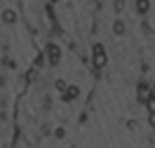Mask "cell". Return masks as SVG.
Returning <instances> with one entry per match:
<instances>
[{
    "label": "cell",
    "instance_id": "1",
    "mask_svg": "<svg viewBox=\"0 0 155 148\" xmlns=\"http://www.w3.org/2000/svg\"><path fill=\"white\" fill-rule=\"evenodd\" d=\"M106 49H104V45H94L92 47V64H94V68H104L106 66Z\"/></svg>",
    "mask_w": 155,
    "mask_h": 148
},
{
    "label": "cell",
    "instance_id": "2",
    "mask_svg": "<svg viewBox=\"0 0 155 148\" xmlns=\"http://www.w3.org/2000/svg\"><path fill=\"white\" fill-rule=\"evenodd\" d=\"M136 97H139V101L148 104V99L153 97V94H150V87H148L146 82H141V85H139V89H136Z\"/></svg>",
    "mask_w": 155,
    "mask_h": 148
},
{
    "label": "cell",
    "instance_id": "3",
    "mask_svg": "<svg viewBox=\"0 0 155 148\" xmlns=\"http://www.w3.org/2000/svg\"><path fill=\"white\" fill-rule=\"evenodd\" d=\"M47 54H49V61H52V64H59V59H61V49H59L57 45H47Z\"/></svg>",
    "mask_w": 155,
    "mask_h": 148
},
{
    "label": "cell",
    "instance_id": "4",
    "mask_svg": "<svg viewBox=\"0 0 155 148\" xmlns=\"http://www.w3.org/2000/svg\"><path fill=\"white\" fill-rule=\"evenodd\" d=\"M61 94H64V101H73V99L80 97V89H78L75 85H68V89H66V92H61Z\"/></svg>",
    "mask_w": 155,
    "mask_h": 148
},
{
    "label": "cell",
    "instance_id": "5",
    "mask_svg": "<svg viewBox=\"0 0 155 148\" xmlns=\"http://www.w3.org/2000/svg\"><path fill=\"white\" fill-rule=\"evenodd\" d=\"M150 10V0H136V12L139 14H146Z\"/></svg>",
    "mask_w": 155,
    "mask_h": 148
},
{
    "label": "cell",
    "instance_id": "6",
    "mask_svg": "<svg viewBox=\"0 0 155 148\" xmlns=\"http://www.w3.org/2000/svg\"><path fill=\"white\" fill-rule=\"evenodd\" d=\"M2 21H5V24H14V21H17V14L12 10H5L2 12Z\"/></svg>",
    "mask_w": 155,
    "mask_h": 148
},
{
    "label": "cell",
    "instance_id": "7",
    "mask_svg": "<svg viewBox=\"0 0 155 148\" xmlns=\"http://www.w3.org/2000/svg\"><path fill=\"white\" fill-rule=\"evenodd\" d=\"M113 31H115L117 35H120V33H125V24H122V21H115V24H113Z\"/></svg>",
    "mask_w": 155,
    "mask_h": 148
},
{
    "label": "cell",
    "instance_id": "8",
    "mask_svg": "<svg viewBox=\"0 0 155 148\" xmlns=\"http://www.w3.org/2000/svg\"><path fill=\"white\" fill-rule=\"evenodd\" d=\"M57 89H59V92H66V89H68V85L64 82V80H57Z\"/></svg>",
    "mask_w": 155,
    "mask_h": 148
},
{
    "label": "cell",
    "instance_id": "9",
    "mask_svg": "<svg viewBox=\"0 0 155 148\" xmlns=\"http://www.w3.org/2000/svg\"><path fill=\"white\" fill-rule=\"evenodd\" d=\"M148 110H150V113H155V97L148 99Z\"/></svg>",
    "mask_w": 155,
    "mask_h": 148
},
{
    "label": "cell",
    "instance_id": "10",
    "mask_svg": "<svg viewBox=\"0 0 155 148\" xmlns=\"http://www.w3.org/2000/svg\"><path fill=\"white\" fill-rule=\"evenodd\" d=\"M122 7H125V0H115V10L120 12V10H122Z\"/></svg>",
    "mask_w": 155,
    "mask_h": 148
},
{
    "label": "cell",
    "instance_id": "11",
    "mask_svg": "<svg viewBox=\"0 0 155 148\" xmlns=\"http://www.w3.org/2000/svg\"><path fill=\"white\" fill-rule=\"evenodd\" d=\"M148 122H150V127H155V113H150V120H148Z\"/></svg>",
    "mask_w": 155,
    "mask_h": 148
}]
</instances>
